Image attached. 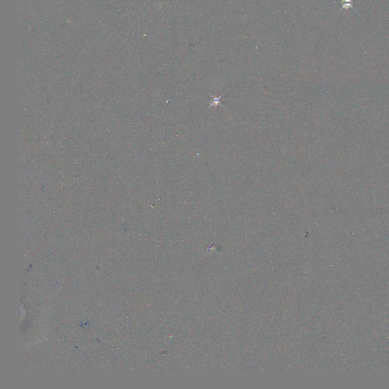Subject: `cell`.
<instances>
[{
  "mask_svg": "<svg viewBox=\"0 0 389 389\" xmlns=\"http://www.w3.org/2000/svg\"><path fill=\"white\" fill-rule=\"evenodd\" d=\"M353 0H342V1H341V5H342V6H341V8L339 9L338 12H339L341 10L343 9V8H345V9H347V10L349 9V8H353V9H354V8L353 7ZM355 11H356V10H355Z\"/></svg>",
  "mask_w": 389,
  "mask_h": 389,
  "instance_id": "1",
  "label": "cell"
}]
</instances>
